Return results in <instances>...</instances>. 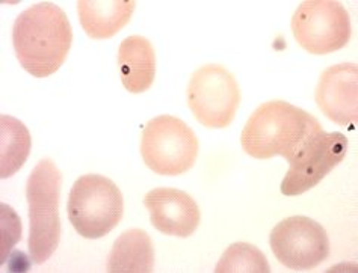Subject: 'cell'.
I'll use <instances>...</instances> for the list:
<instances>
[{
	"mask_svg": "<svg viewBox=\"0 0 358 273\" xmlns=\"http://www.w3.org/2000/svg\"><path fill=\"white\" fill-rule=\"evenodd\" d=\"M322 130L308 112L287 101L272 100L252 112L242 130L241 144L254 158L281 156L290 163Z\"/></svg>",
	"mask_w": 358,
	"mask_h": 273,
	"instance_id": "obj_1",
	"label": "cell"
},
{
	"mask_svg": "<svg viewBox=\"0 0 358 273\" xmlns=\"http://www.w3.org/2000/svg\"><path fill=\"white\" fill-rule=\"evenodd\" d=\"M13 43L18 62L34 78H49L58 71L73 43L69 17L52 2L29 6L15 18Z\"/></svg>",
	"mask_w": 358,
	"mask_h": 273,
	"instance_id": "obj_2",
	"label": "cell"
},
{
	"mask_svg": "<svg viewBox=\"0 0 358 273\" xmlns=\"http://www.w3.org/2000/svg\"><path fill=\"white\" fill-rule=\"evenodd\" d=\"M62 174L50 158H43L27 178L26 200L29 209V256L35 265L52 258L61 239Z\"/></svg>",
	"mask_w": 358,
	"mask_h": 273,
	"instance_id": "obj_3",
	"label": "cell"
},
{
	"mask_svg": "<svg viewBox=\"0 0 358 273\" xmlns=\"http://www.w3.org/2000/svg\"><path fill=\"white\" fill-rule=\"evenodd\" d=\"M124 213L118 186L100 174H87L74 182L67 202L71 225L85 239H101L114 230Z\"/></svg>",
	"mask_w": 358,
	"mask_h": 273,
	"instance_id": "obj_4",
	"label": "cell"
},
{
	"mask_svg": "<svg viewBox=\"0 0 358 273\" xmlns=\"http://www.w3.org/2000/svg\"><path fill=\"white\" fill-rule=\"evenodd\" d=\"M141 156L144 163L159 175H182L195 165L199 139L180 118L159 115L150 119L143 131Z\"/></svg>",
	"mask_w": 358,
	"mask_h": 273,
	"instance_id": "obj_5",
	"label": "cell"
},
{
	"mask_svg": "<svg viewBox=\"0 0 358 273\" xmlns=\"http://www.w3.org/2000/svg\"><path fill=\"white\" fill-rule=\"evenodd\" d=\"M292 32L308 53H334L351 40V17L337 0H306L292 17Z\"/></svg>",
	"mask_w": 358,
	"mask_h": 273,
	"instance_id": "obj_6",
	"label": "cell"
},
{
	"mask_svg": "<svg viewBox=\"0 0 358 273\" xmlns=\"http://www.w3.org/2000/svg\"><path fill=\"white\" fill-rule=\"evenodd\" d=\"M187 105L204 127H229L241 105L238 80L222 65H204L192 74L189 80Z\"/></svg>",
	"mask_w": 358,
	"mask_h": 273,
	"instance_id": "obj_7",
	"label": "cell"
},
{
	"mask_svg": "<svg viewBox=\"0 0 358 273\" xmlns=\"http://www.w3.org/2000/svg\"><path fill=\"white\" fill-rule=\"evenodd\" d=\"M272 253L290 270H312L329 257L325 228L307 216H290L278 222L269 235Z\"/></svg>",
	"mask_w": 358,
	"mask_h": 273,
	"instance_id": "obj_8",
	"label": "cell"
},
{
	"mask_svg": "<svg viewBox=\"0 0 358 273\" xmlns=\"http://www.w3.org/2000/svg\"><path fill=\"white\" fill-rule=\"evenodd\" d=\"M346 153L348 139L345 135L337 131L327 133L322 130L290 162L289 171L281 182V193L286 196H299L313 189L342 162Z\"/></svg>",
	"mask_w": 358,
	"mask_h": 273,
	"instance_id": "obj_9",
	"label": "cell"
},
{
	"mask_svg": "<svg viewBox=\"0 0 358 273\" xmlns=\"http://www.w3.org/2000/svg\"><path fill=\"white\" fill-rule=\"evenodd\" d=\"M358 68L355 64H337L327 68L315 92L319 109L338 126L355 124L358 118Z\"/></svg>",
	"mask_w": 358,
	"mask_h": 273,
	"instance_id": "obj_10",
	"label": "cell"
},
{
	"mask_svg": "<svg viewBox=\"0 0 358 273\" xmlns=\"http://www.w3.org/2000/svg\"><path fill=\"white\" fill-rule=\"evenodd\" d=\"M153 227L166 235L186 239L199 228L201 213L194 198L174 187H156L144 198Z\"/></svg>",
	"mask_w": 358,
	"mask_h": 273,
	"instance_id": "obj_11",
	"label": "cell"
},
{
	"mask_svg": "<svg viewBox=\"0 0 358 273\" xmlns=\"http://www.w3.org/2000/svg\"><path fill=\"white\" fill-rule=\"evenodd\" d=\"M121 82L131 94H143L152 88L156 78V53L145 36L131 35L118 49Z\"/></svg>",
	"mask_w": 358,
	"mask_h": 273,
	"instance_id": "obj_12",
	"label": "cell"
},
{
	"mask_svg": "<svg viewBox=\"0 0 358 273\" xmlns=\"http://www.w3.org/2000/svg\"><path fill=\"white\" fill-rule=\"evenodd\" d=\"M135 6V0H79V22L90 38L108 40L124 29Z\"/></svg>",
	"mask_w": 358,
	"mask_h": 273,
	"instance_id": "obj_13",
	"label": "cell"
},
{
	"mask_svg": "<svg viewBox=\"0 0 358 273\" xmlns=\"http://www.w3.org/2000/svg\"><path fill=\"white\" fill-rule=\"evenodd\" d=\"M153 267L155 248L150 235L139 228L120 234L108 256V272L150 273Z\"/></svg>",
	"mask_w": 358,
	"mask_h": 273,
	"instance_id": "obj_14",
	"label": "cell"
},
{
	"mask_svg": "<svg viewBox=\"0 0 358 273\" xmlns=\"http://www.w3.org/2000/svg\"><path fill=\"white\" fill-rule=\"evenodd\" d=\"M0 177L9 178L26 163L32 140L23 122L9 115L0 117Z\"/></svg>",
	"mask_w": 358,
	"mask_h": 273,
	"instance_id": "obj_15",
	"label": "cell"
},
{
	"mask_svg": "<svg viewBox=\"0 0 358 273\" xmlns=\"http://www.w3.org/2000/svg\"><path fill=\"white\" fill-rule=\"evenodd\" d=\"M271 266L265 253L250 243H233L225 249L215 273H269Z\"/></svg>",
	"mask_w": 358,
	"mask_h": 273,
	"instance_id": "obj_16",
	"label": "cell"
},
{
	"mask_svg": "<svg viewBox=\"0 0 358 273\" xmlns=\"http://www.w3.org/2000/svg\"><path fill=\"white\" fill-rule=\"evenodd\" d=\"M0 209H2V260H0V265H5L9 249H13L22 237V222L9 205L2 204Z\"/></svg>",
	"mask_w": 358,
	"mask_h": 273,
	"instance_id": "obj_17",
	"label": "cell"
}]
</instances>
